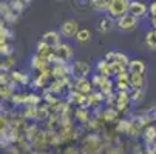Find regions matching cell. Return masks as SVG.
I'll list each match as a JSON object with an SVG mask.
<instances>
[{
    "instance_id": "obj_5",
    "label": "cell",
    "mask_w": 156,
    "mask_h": 154,
    "mask_svg": "<svg viewBox=\"0 0 156 154\" xmlns=\"http://www.w3.org/2000/svg\"><path fill=\"white\" fill-rule=\"evenodd\" d=\"M90 71H91V67H90L87 62L76 60V62H73V65H71V74H73L76 79H79V77H87L88 74H90Z\"/></svg>"
},
{
    "instance_id": "obj_9",
    "label": "cell",
    "mask_w": 156,
    "mask_h": 154,
    "mask_svg": "<svg viewBox=\"0 0 156 154\" xmlns=\"http://www.w3.org/2000/svg\"><path fill=\"white\" fill-rule=\"evenodd\" d=\"M42 40L45 42L47 45H50L51 48H56L59 43H62L60 42V34L56 33V31H47L45 34L42 36Z\"/></svg>"
},
{
    "instance_id": "obj_16",
    "label": "cell",
    "mask_w": 156,
    "mask_h": 154,
    "mask_svg": "<svg viewBox=\"0 0 156 154\" xmlns=\"http://www.w3.org/2000/svg\"><path fill=\"white\" fill-rule=\"evenodd\" d=\"M9 76H11V80H14L16 83H20V85H30V76L25 74V73L12 71Z\"/></svg>"
},
{
    "instance_id": "obj_40",
    "label": "cell",
    "mask_w": 156,
    "mask_h": 154,
    "mask_svg": "<svg viewBox=\"0 0 156 154\" xmlns=\"http://www.w3.org/2000/svg\"><path fill=\"white\" fill-rule=\"evenodd\" d=\"M0 94H2V85H0Z\"/></svg>"
},
{
    "instance_id": "obj_27",
    "label": "cell",
    "mask_w": 156,
    "mask_h": 154,
    "mask_svg": "<svg viewBox=\"0 0 156 154\" xmlns=\"http://www.w3.org/2000/svg\"><path fill=\"white\" fill-rule=\"evenodd\" d=\"M0 56H3V57L12 56V48H11L9 43H2V45H0Z\"/></svg>"
},
{
    "instance_id": "obj_33",
    "label": "cell",
    "mask_w": 156,
    "mask_h": 154,
    "mask_svg": "<svg viewBox=\"0 0 156 154\" xmlns=\"http://www.w3.org/2000/svg\"><path fill=\"white\" fill-rule=\"evenodd\" d=\"M115 105H116L115 108L118 109L119 113H124L125 109L128 108V102H115Z\"/></svg>"
},
{
    "instance_id": "obj_31",
    "label": "cell",
    "mask_w": 156,
    "mask_h": 154,
    "mask_svg": "<svg viewBox=\"0 0 156 154\" xmlns=\"http://www.w3.org/2000/svg\"><path fill=\"white\" fill-rule=\"evenodd\" d=\"M11 76H8L6 71H0V85H9V80Z\"/></svg>"
},
{
    "instance_id": "obj_12",
    "label": "cell",
    "mask_w": 156,
    "mask_h": 154,
    "mask_svg": "<svg viewBox=\"0 0 156 154\" xmlns=\"http://www.w3.org/2000/svg\"><path fill=\"white\" fill-rule=\"evenodd\" d=\"M144 74H138V73H130V79H128V83L131 86V90L135 88H142L144 86Z\"/></svg>"
},
{
    "instance_id": "obj_39",
    "label": "cell",
    "mask_w": 156,
    "mask_h": 154,
    "mask_svg": "<svg viewBox=\"0 0 156 154\" xmlns=\"http://www.w3.org/2000/svg\"><path fill=\"white\" fill-rule=\"evenodd\" d=\"M5 2H8V3H11V2H14V0H5Z\"/></svg>"
},
{
    "instance_id": "obj_41",
    "label": "cell",
    "mask_w": 156,
    "mask_h": 154,
    "mask_svg": "<svg viewBox=\"0 0 156 154\" xmlns=\"http://www.w3.org/2000/svg\"><path fill=\"white\" fill-rule=\"evenodd\" d=\"M59 2H62V0H59Z\"/></svg>"
},
{
    "instance_id": "obj_3",
    "label": "cell",
    "mask_w": 156,
    "mask_h": 154,
    "mask_svg": "<svg viewBox=\"0 0 156 154\" xmlns=\"http://www.w3.org/2000/svg\"><path fill=\"white\" fill-rule=\"evenodd\" d=\"M138 25V17H135L133 14L127 12L124 15H121L118 20H116V26L122 31H128V29H133Z\"/></svg>"
},
{
    "instance_id": "obj_22",
    "label": "cell",
    "mask_w": 156,
    "mask_h": 154,
    "mask_svg": "<svg viewBox=\"0 0 156 154\" xmlns=\"http://www.w3.org/2000/svg\"><path fill=\"white\" fill-rule=\"evenodd\" d=\"M76 119H77L80 123H87L88 120H90V114H88V111H87L83 106H80L77 111H76Z\"/></svg>"
},
{
    "instance_id": "obj_1",
    "label": "cell",
    "mask_w": 156,
    "mask_h": 154,
    "mask_svg": "<svg viewBox=\"0 0 156 154\" xmlns=\"http://www.w3.org/2000/svg\"><path fill=\"white\" fill-rule=\"evenodd\" d=\"M73 59V48L66 43H59V45L54 48V56L51 62L56 63H66Z\"/></svg>"
},
{
    "instance_id": "obj_15",
    "label": "cell",
    "mask_w": 156,
    "mask_h": 154,
    "mask_svg": "<svg viewBox=\"0 0 156 154\" xmlns=\"http://www.w3.org/2000/svg\"><path fill=\"white\" fill-rule=\"evenodd\" d=\"M50 77H53V76H51V70H45V71L39 73V76H37L36 82L33 83V86H34V88H42L43 85L47 83V80H48Z\"/></svg>"
},
{
    "instance_id": "obj_36",
    "label": "cell",
    "mask_w": 156,
    "mask_h": 154,
    "mask_svg": "<svg viewBox=\"0 0 156 154\" xmlns=\"http://www.w3.org/2000/svg\"><path fill=\"white\" fill-rule=\"evenodd\" d=\"M151 25H153V28H156V15H153V19H151Z\"/></svg>"
},
{
    "instance_id": "obj_30",
    "label": "cell",
    "mask_w": 156,
    "mask_h": 154,
    "mask_svg": "<svg viewBox=\"0 0 156 154\" xmlns=\"http://www.w3.org/2000/svg\"><path fill=\"white\" fill-rule=\"evenodd\" d=\"M115 86L118 88V91H128V88H131L128 82H121V80H118Z\"/></svg>"
},
{
    "instance_id": "obj_19",
    "label": "cell",
    "mask_w": 156,
    "mask_h": 154,
    "mask_svg": "<svg viewBox=\"0 0 156 154\" xmlns=\"http://www.w3.org/2000/svg\"><path fill=\"white\" fill-rule=\"evenodd\" d=\"M144 42H145V45H147L150 50H156V31H154V28L150 29V31L145 34Z\"/></svg>"
},
{
    "instance_id": "obj_23",
    "label": "cell",
    "mask_w": 156,
    "mask_h": 154,
    "mask_svg": "<svg viewBox=\"0 0 156 154\" xmlns=\"http://www.w3.org/2000/svg\"><path fill=\"white\" fill-rule=\"evenodd\" d=\"M113 82H111V80H107L101 88H99V90H101V93L104 94V96H108V94H113Z\"/></svg>"
},
{
    "instance_id": "obj_2",
    "label": "cell",
    "mask_w": 156,
    "mask_h": 154,
    "mask_svg": "<svg viewBox=\"0 0 156 154\" xmlns=\"http://www.w3.org/2000/svg\"><path fill=\"white\" fill-rule=\"evenodd\" d=\"M130 2H131V0H111L107 12H108L111 17L119 19L121 15H124V14H127V12H128Z\"/></svg>"
},
{
    "instance_id": "obj_20",
    "label": "cell",
    "mask_w": 156,
    "mask_h": 154,
    "mask_svg": "<svg viewBox=\"0 0 156 154\" xmlns=\"http://www.w3.org/2000/svg\"><path fill=\"white\" fill-rule=\"evenodd\" d=\"M142 136H144V140L145 142H154L156 140V128L154 126H147L144 129Z\"/></svg>"
},
{
    "instance_id": "obj_8",
    "label": "cell",
    "mask_w": 156,
    "mask_h": 154,
    "mask_svg": "<svg viewBox=\"0 0 156 154\" xmlns=\"http://www.w3.org/2000/svg\"><path fill=\"white\" fill-rule=\"evenodd\" d=\"M71 74V68H68L65 63H56L54 67L51 68V76L54 79H62Z\"/></svg>"
},
{
    "instance_id": "obj_29",
    "label": "cell",
    "mask_w": 156,
    "mask_h": 154,
    "mask_svg": "<svg viewBox=\"0 0 156 154\" xmlns=\"http://www.w3.org/2000/svg\"><path fill=\"white\" fill-rule=\"evenodd\" d=\"M130 125H131V122H128V120H121L119 123H118V131L119 133H128V129H130Z\"/></svg>"
},
{
    "instance_id": "obj_4",
    "label": "cell",
    "mask_w": 156,
    "mask_h": 154,
    "mask_svg": "<svg viewBox=\"0 0 156 154\" xmlns=\"http://www.w3.org/2000/svg\"><path fill=\"white\" fill-rule=\"evenodd\" d=\"M79 31V25L76 20H65L63 23L60 25V36L62 37H66V39H71V37H76Z\"/></svg>"
},
{
    "instance_id": "obj_6",
    "label": "cell",
    "mask_w": 156,
    "mask_h": 154,
    "mask_svg": "<svg viewBox=\"0 0 156 154\" xmlns=\"http://www.w3.org/2000/svg\"><path fill=\"white\" fill-rule=\"evenodd\" d=\"M128 12L133 14L135 17H138V19H141V17H144V15L148 12V6H147L145 3L139 2V0H131V2H130V8H128Z\"/></svg>"
},
{
    "instance_id": "obj_25",
    "label": "cell",
    "mask_w": 156,
    "mask_h": 154,
    "mask_svg": "<svg viewBox=\"0 0 156 154\" xmlns=\"http://www.w3.org/2000/svg\"><path fill=\"white\" fill-rule=\"evenodd\" d=\"M142 97H144L142 88H135V90L131 91V94H130V99H131L133 102H139V100H141Z\"/></svg>"
},
{
    "instance_id": "obj_32",
    "label": "cell",
    "mask_w": 156,
    "mask_h": 154,
    "mask_svg": "<svg viewBox=\"0 0 156 154\" xmlns=\"http://www.w3.org/2000/svg\"><path fill=\"white\" fill-rule=\"evenodd\" d=\"M25 99H27V96L16 94V96H12V103H14V105H20V103L25 105Z\"/></svg>"
},
{
    "instance_id": "obj_34",
    "label": "cell",
    "mask_w": 156,
    "mask_h": 154,
    "mask_svg": "<svg viewBox=\"0 0 156 154\" xmlns=\"http://www.w3.org/2000/svg\"><path fill=\"white\" fill-rule=\"evenodd\" d=\"M148 12L151 14V17L156 15V2H151V3L148 5Z\"/></svg>"
},
{
    "instance_id": "obj_35",
    "label": "cell",
    "mask_w": 156,
    "mask_h": 154,
    "mask_svg": "<svg viewBox=\"0 0 156 154\" xmlns=\"http://www.w3.org/2000/svg\"><path fill=\"white\" fill-rule=\"evenodd\" d=\"M115 54H116V51L105 53V60H108V62H113V60H115Z\"/></svg>"
},
{
    "instance_id": "obj_21",
    "label": "cell",
    "mask_w": 156,
    "mask_h": 154,
    "mask_svg": "<svg viewBox=\"0 0 156 154\" xmlns=\"http://www.w3.org/2000/svg\"><path fill=\"white\" fill-rule=\"evenodd\" d=\"M107 80H108V76L98 73V74H94V76H93V79H91V83H93V86H94V88H101V86H102V85H104Z\"/></svg>"
},
{
    "instance_id": "obj_17",
    "label": "cell",
    "mask_w": 156,
    "mask_h": 154,
    "mask_svg": "<svg viewBox=\"0 0 156 154\" xmlns=\"http://www.w3.org/2000/svg\"><path fill=\"white\" fill-rule=\"evenodd\" d=\"M102 117H104V120H107V122H115V120L119 117V111H118L115 106H110V108H107L105 111H104Z\"/></svg>"
},
{
    "instance_id": "obj_7",
    "label": "cell",
    "mask_w": 156,
    "mask_h": 154,
    "mask_svg": "<svg viewBox=\"0 0 156 154\" xmlns=\"http://www.w3.org/2000/svg\"><path fill=\"white\" fill-rule=\"evenodd\" d=\"M74 90L76 91H79V93H82V94H91L93 93V83H91V80H88L87 77H79V79H76V82H74Z\"/></svg>"
},
{
    "instance_id": "obj_18",
    "label": "cell",
    "mask_w": 156,
    "mask_h": 154,
    "mask_svg": "<svg viewBox=\"0 0 156 154\" xmlns=\"http://www.w3.org/2000/svg\"><path fill=\"white\" fill-rule=\"evenodd\" d=\"M110 2L111 0H90V5L96 11H108Z\"/></svg>"
},
{
    "instance_id": "obj_24",
    "label": "cell",
    "mask_w": 156,
    "mask_h": 154,
    "mask_svg": "<svg viewBox=\"0 0 156 154\" xmlns=\"http://www.w3.org/2000/svg\"><path fill=\"white\" fill-rule=\"evenodd\" d=\"M115 60H116L118 63H121L122 67H128V63H130L128 57H127L124 53H118V51H116V54H115Z\"/></svg>"
},
{
    "instance_id": "obj_38",
    "label": "cell",
    "mask_w": 156,
    "mask_h": 154,
    "mask_svg": "<svg viewBox=\"0 0 156 154\" xmlns=\"http://www.w3.org/2000/svg\"><path fill=\"white\" fill-rule=\"evenodd\" d=\"M0 71H3V62H0Z\"/></svg>"
},
{
    "instance_id": "obj_11",
    "label": "cell",
    "mask_w": 156,
    "mask_h": 154,
    "mask_svg": "<svg viewBox=\"0 0 156 154\" xmlns=\"http://www.w3.org/2000/svg\"><path fill=\"white\" fill-rule=\"evenodd\" d=\"M31 67H33V70H36V71L42 73V71L48 70V62H45V60H43L39 54H34V56H33V59H31Z\"/></svg>"
},
{
    "instance_id": "obj_13",
    "label": "cell",
    "mask_w": 156,
    "mask_h": 154,
    "mask_svg": "<svg viewBox=\"0 0 156 154\" xmlns=\"http://www.w3.org/2000/svg\"><path fill=\"white\" fill-rule=\"evenodd\" d=\"M128 71H130V73L144 74V73H145V63H144L142 60H138V59L130 60V63H128Z\"/></svg>"
},
{
    "instance_id": "obj_28",
    "label": "cell",
    "mask_w": 156,
    "mask_h": 154,
    "mask_svg": "<svg viewBox=\"0 0 156 154\" xmlns=\"http://www.w3.org/2000/svg\"><path fill=\"white\" fill-rule=\"evenodd\" d=\"M40 103V97L36 96V94H27V99H25V105H39Z\"/></svg>"
},
{
    "instance_id": "obj_14",
    "label": "cell",
    "mask_w": 156,
    "mask_h": 154,
    "mask_svg": "<svg viewBox=\"0 0 156 154\" xmlns=\"http://www.w3.org/2000/svg\"><path fill=\"white\" fill-rule=\"evenodd\" d=\"M74 39L77 40V43H82V45L83 43H88L91 40V31L88 28H79V31H77Z\"/></svg>"
},
{
    "instance_id": "obj_37",
    "label": "cell",
    "mask_w": 156,
    "mask_h": 154,
    "mask_svg": "<svg viewBox=\"0 0 156 154\" xmlns=\"http://www.w3.org/2000/svg\"><path fill=\"white\" fill-rule=\"evenodd\" d=\"M22 2H23V3H25V5H30V3H31V2H33V0H22Z\"/></svg>"
},
{
    "instance_id": "obj_26",
    "label": "cell",
    "mask_w": 156,
    "mask_h": 154,
    "mask_svg": "<svg viewBox=\"0 0 156 154\" xmlns=\"http://www.w3.org/2000/svg\"><path fill=\"white\" fill-rule=\"evenodd\" d=\"M98 73H101V74H105V76H108V60H101V62H98Z\"/></svg>"
},
{
    "instance_id": "obj_10",
    "label": "cell",
    "mask_w": 156,
    "mask_h": 154,
    "mask_svg": "<svg viewBox=\"0 0 156 154\" xmlns=\"http://www.w3.org/2000/svg\"><path fill=\"white\" fill-rule=\"evenodd\" d=\"M115 17H111L110 14L108 15H105V17H102L101 20H99V23H98V28H99V31L101 33H108V31H111L115 28Z\"/></svg>"
}]
</instances>
